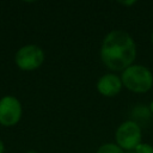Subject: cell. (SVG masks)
<instances>
[{
    "label": "cell",
    "mask_w": 153,
    "mask_h": 153,
    "mask_svg": "<svg viewBox=\"0 0 153 153\" xmlns=\"http://www.w3.org/2000/svg\"><path fill=\"white\" fill-rule=\"evenodd\" d=\"M99 56L104 66L110 71L123 72L134 63L136 44L127 31L116 29L103 38Z\"/></svg>",
    "instance_id": "1"
},
{
    "label": "cell",
    "mask_w": 153,
    "mask_h": 153,
    "mask_svg": "<svg viewBox=\"0 0 153 153\" xmlns=\"http://www.w3.org/2000/svg\"><path fill=\"white\" fill-rule=\"evenodd\" d=\"M123 86L135 93H145L153 86V73L146 66L133 63L120 75Z\"/></svg>",
    "instance_id": "2"
},
{
    "label": "cell",
    "mask_w": 153,
    "mask_h": 153,
    "mask_svg": "<svg viewBox=\"0 0 153 153\" xmlns=\"http://www.w3.org/2000/svg\"><path fill=\"white\" fill-rule=\"evenodd\" d=\"M142 139L141 127L135 121H124L122 122L118 128L116 129L115 140L116 145H118L123 151H131L135 149Z\"/></svg>",
    "instance_id": "3"
},
{
    "label": "cell",
    "mask_w": 153,
    "mask_h": 153,
    "mask_svg": "<svg viewBox=\"0 0 153 153\" xmlns=\"http://www.w3.org/2000/svg\"><path fill=\"white\" fill-rule=\"evenodd\" d=\"M16 63L23 71H33L41 67L44 61V53L42 48L36 44H27L22 47L16 54Z\"/></svg>",
    "instance_id": "4"
},
{
    "label": "cell",
    "mask_w": 153,
    "mask_h": 153,
    "mask_svg": "<svg viewBox=\"0 0 153 153\" xmlns=\"http://www.w3.org/2000/svg\"><path fill=\"white\" fill-rule=\"evenodd\" d=\"M22 116V105L19 100L12 96L0 99V123L10 127L18 123Z\"/></svg>",
    "instance_id": "5"
},
{
    "label": "cell",
    "mask_w": 153,
    "mask_h": 153,
    "mask_svg": "<svg viewBox=\"0 0 153 153\" xmlns=\"http://www.w3.org/2000/svg\"><path fill=\"white\" fill-rule=\"evenodd\" d=\"M96 87H97V91L102 96L115 97L121 92L123 84H122L120 75H117L115 73H106V74H103L98 79Z\"/></svg>",
    "instance_id": "6"
},
{
    "label": "cell",
    "mask_w": 153,
    "mask_h": 153,
    "mask_svg": "<svg viewBox=\"0 0 153 153\" xmlns=\"http://www.w3.org/2000/svg\"><path fill=\"white\" fill-rule=\"evenodd\" d=\"M96 153H124V151L118 145L108 142V143H103L102 146H99Z\"/></svg>",
    "instance_id": "7"
},
{
    "label": "cell",
    "mask_w": 153,
    "mask_h": 153,
    "mask_svg": "<svg viewBox=\"0 0 153 153\" xmlns=\"http://www.w3.org/2000/svg\"><path fill=\"white\" fill-rule=\"evenodd\" d=\"M134 151H135V153H153V146L141 142Z\"/></svg>",
    "instance_id": "8"
},
{
    "label": "cell",
    "mask_w": 153,
    "mask_h": 153,
    "mask_svg": "<svg viewBox=\"0 0 153 153\" xmlns=\"http://www.w3.org/2000/svg\"><path fill=\"white\" fill-rule=\"evenodd\" d=\"M118 4H121V5H123V6H130V5H134L135 1H134V0H131V1H120Z\"/></svg>",
    "instance_id": "9"
},
{
    "label": "cell",
    "mask_w": 153,
    "mask_h": 153,
    "mask_svg": "<svg viewBox=\"0 0 153 153\" xmlns=\"http://www.w3.org/2000/svg\"><path fill=\"white\" fill-rule=\"evenodd\" d=\"M149 112L153 114V99H152V102L149 103Z\"/></svg>",
    "instance_id": "10"
},
{
    "label": "cell",
    "mask_w": 153,
    "mask_h": 153,
    "mask_svg": "<svg viewBox=\"0 0 153 153\" xmlns=\"http://www.w3.org/2000/svg\"><path fill=\"white\" fill-rule=\"evenodd\" d=\"M4 152V143H2V141L0 140V153H2Z\"/></svg>",
    "instance_id": "11"
},
{
    "label": "cell",
    "mask_w": 153,
    "mask_h": 153,
    "mask_svg": "<svg viewBox=\"0 0 153 153\" xmlns=\"http://www.w3.org/2000/svg\"><path fill=\"white\" fill-rule=\"evenodd\" d=\"M151 39H152V44H153V32H152V36H151Z\"/></svg>",
    "instance_id": "12"
},
{
    "label": "cell",
    "mask_w": 153,
    "mask_h": 153,
    "mask_svg": "<svg viewBox=\"0 0 153 153\" xmlns=\"http://www.w3.org/2000/svg\"><path fill=\"white\" fill-rule=\"evenodd\" d=\"M27 153H37V152H35V151H30V152H27Z\"/></svg>",
    "instance_id": "13"
}]
</instances>
